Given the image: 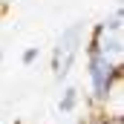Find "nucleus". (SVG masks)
<instances>
[{"instance_id": "2", "label": "nucleus", "mask_w": 124, "mask_h": 124, "mask_svg": "<svg viewBox=\"0 0 124 124\" xmlns=\"http://www.w3.org/2000/svg\"><path fill=\"white\" fill-rule=\"evenodd\" d=\"M84 40H87V26H84V20L69 23V26L58 35V40H55V46H52V78H55V81H63V78L72 72V66H75L81 49H84Z\"/></svg>"}, {"instance_id": "4", "label": "nucleus", "mask_w": 124, "mask_h": 124, "mask_svg": "<svg viewBox=\"0 0 124 124\" xmlns=\"http://www.w3.org/2000/svg\"><path fill=\"white\" fill-rule=\"evenodd\" d=\"M38 55H40V52H38V46H29V49H23V55H20V63H23V66H32V63L38 61Z\"/></svg>"}, {"instance_id": "3", "label": "nucleus", "mask_w": 124, "mask_h": 124, "mask_svg": "<svg viewBox=\"0 0 124 124\" xmlns=\"http://www.w3.org/2000/svg\"><path fill=\"white\" fill-rule=\"evenodd\" d=\"M78 101H81L78 90H75V87H66V90H63V95L58 98V113H61V116L75 113V110H78Z\"/></svg>"}, {"instance_id": "1", "label": "nucleus", "mask_w": 124, "mask_h": 124, "mask_svg": "<svg viewBox=\"0 0 124 124\" xmlns=\"http://www.w3.org/2000/svg\"><path fill=\"white\" fill-rule=\"evenodd\" d=\"M121 63L104 58L101 52L87 49V81H90V95H93L95 104H107L110 95L116 93V87H121Z\"/></svg>"}, {"instance_id": "5", "label": "nucleus", "mask_w": 124, "mask_h": 124, "mask_svg": "<svg viewBox=\"0 0 124 124\" xmlns=\"http://www.w3.org/2000/svg\"><path fill=\"white\" fill-rule=\"evenodd\" d=\"M0 61H3V52H0Z\"/></svg>"}]
</instances>
